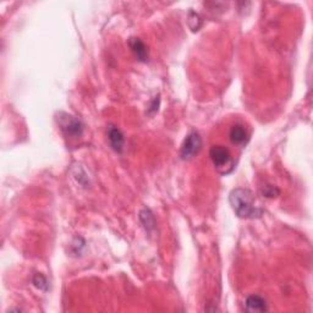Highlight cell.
<instances>
[{
  "label": "cell",
  "instance_id": "10",
  "mask_svg": "<svg viewBox=\"0 0 313 313\" xmlns=\"http://www.w3.org/2000/svg\"><path fill=\"white\" fill-rule=\"evenodd\" d=\"M33 284L38 289H41V290H47V279L42 274H36L35 279H33Z\"/></svg>",
  "mask_w": 313,
  "mask_h": 313
},
{
  "label": "cell",
  "instance_id": "8",
  "mask_svg": "<svg viewBox=\"0 0 313 313\" xmlns=\"http://www.w3.org/2000/svg\"><path fill=\"white\" fill-rule=\"evenodd\" d=\"M130 47L134 52L136 58L140 61H146L148 58V53H147V48L143 44V42L138 38H131L130 39Z\"/></svg>",
  "mask_w": 313,
  "mask_h": 313
},
{
  "label": "cell",
  "instance_id": "11",
  "mask_svg": "<svg viewBox=\"0 0 313 313\" xmlns=\"http://www.w3.org/2000/svg\"><path fill=\"white\" fill-rule=\"evenodd\" d=\"M263 194H264V196H266V197H276V196L280 194V191H279V190L276 189L275 186L268 185L263 189Z\"/></svg>",
  "mask_w": 313,
  "mask_h": 313
},
{
  "label": "cell",
  "instance_id": "1",
  "mask_svg": "<svg viewBox=\"0 0 313 313\" xmlns=\"http://www.w3.org/2000/svg\"><path fill=\"white\" fill-rule=\"evenodd\" d=\"M230 204L233 207L234 212L240 218L254 219L260 218L263 210L258 208L255 204V197L252 192L247 189H235L231 191Z\"/></svg>",
  "mask_w": 313,
  "mask_h": 313
},
{
  "label": "cell",
  "instance_id": "2",
  "mask_svg": "<svg viewBox=\"0 0 313 313\" xmlns=\"http://www.w3.org/2000/svg\"><path fill=\"white\" fill-rule=\"evenodd\" d=\"M210 159L213 164L218 170L225 169L227 167H230L233 169V162H231V155L228 148L224 146H213L209 150Z\"/></svg>",
  "mask_w": 313,
  "mask_h": 313
},
{
  "label": "cell",
  "instance_id": "6",
  "mask_svg": "<svg viewBox=\"0 0 313 313\" xmlns=\"http://www.w3.org/2000/svg\"><path fill=\"white\" fill-rule=\"evenodd\" d=\"M229 137H230V141L234 144H245L248 141V134L247 130L245 129V126L241 124H235L234 126H231L230 132H229Z\"/></svg>",
  "mask_w": 313,
  "mask_h": 313
},
{
  "label": "cell",
  "instance_id": "5",
  "mask_svg": "<svg viewBox=\"0 0 313 313\" xmlns=\"http://www.w3.org/2000/svg\"><path fill=\"white\" fill-rule=\"evenodd\" d=\"M108 138H109L111 148L115 150V152H121L122 148H124L125 142L122 132L115 128V126H109V129H108Z\"/></svg>",
  "mask_w": 313,
  "mask_h": 313
},
{
  "label": "cell",
  "instance_id": "7",
  "mask_svg": "<svg viewBox=\"0 0 313 313\" xmlns=\"http://www.w3.org/2000/svg\"><path fill=\"white\" fill-rule=\"evenodd\" d=\"M246 311L247 312H266L268 309L267 302L263 297L258 295H251L245 301Z\"/></svg>",
  "mask_w": 313,
  "mask_h": 313
},
{
  "label": "cell",
  "instance_id": "4",
  "mask_svg": "<svg viewBox=\"0 0 313 313\" xmlns=\"http://www.w3.org/2000/svg\"><path fill=\"white\" fill-rule=\"evenodd\" d=\"M60 126H61V130L65 132L68 136H70L72 138H76L78 136H81L83 130V126L81 124L80 120H77L76 117L69 115V114H60L59 117Z\"/></svg>",
  "mask_w": 313,
  "mask_h": 313
},
{
  "label": "cell",
  "instance_id": "9",
  "mask_svg": "<svg viewBox=\"0 0 313 313\" xmlns=\"http://www.w3.org/2000/svg\"><path fill=\"white\" fill-rule=\"evenodd\" d=\"M140 219H141V222H142L143 227L146 228V230L150 231V230H153V229H154V224H155L154 216H153L152 212H150L149 209L144 208V209L141 210Z\"/></svg>",
  "mask_w": 313,
  "mask_h": 313
},
{
  "label": "cell",
  "instance_id": "3",
  "mask_svg": "<svg viewBox=\"0 0 313 313\" xmlns=\"http://www.w3.org/2000/svg\"><path fill=\"white\" fill-rule=\"evenodd\" d=\"M202 147V138L197 132H192L183 141L181 150H180V155L182 159H190L195 156L201 150Z\"/></svg>",
  "mask_w": 313,
  "mask_h": 313
}]
</instances>
